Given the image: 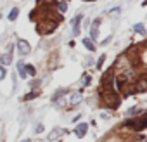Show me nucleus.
I'll list each match as a JSON object with an SVG mask.
<instances>
[{
	"label": "nucleus",
	"mask_w": 147,
	"mask_h": 142,
	"mask_svg": "<svg viewBox=\"0 0 147 142\" xmlns=\"http://www.w3.org/2000/svg\"><path fill=\"white\" fill-rule=\"evenodd\" d=\"M24 69H26V75H35V68L33 66L28 64V66H24Z\"/></svg>",
	"instance_id": "2eb2a0df"
},
{
	"label": "nucleus",
	"mask_w": 147,
	"mask_h": 142,
	"mask_svg": "<svg viewBox=\"0 0 147 142\" xmlns=\"http://www.w3.org/2000/svg\"><path fill=\"white\" fill-rule=\"evenodd\" d=\"M137 90H138V92H144V90H145V80H140V82H138Z\"/></svg>",
	"instance_id": "4468645a"
},
{
	"label": "nucleus",
	"mask_w": 147,
	"mask_h": 142,
	"mask_svg": "<svg viewBox=\"0 0 147 142\" xmlns=\"http://www.w3.org/2000/svg\"><path fill=\"white\" fill-rule=\"evenodd\" d=\"M4 78H5V69L0 68V80H4Z\"/></svg>",
	"instance_id": "f3484780"
},
{
	"label": "nucleus",
	"mask_w": 147,
	"mask_h": 142,
	"mask_svg": "<svg viewBox=\"0 0 147 142\" xmlns=\"http://www.w3.org/2000/svg\"><path fill=\"white\" fill-rule=\"evenodd\" d=\"M145 121H147V116H145V114H142V116H140V121H138V123H137V126H135V130H142V128L145 126Z\"/></svg>",
	"instance_id": "1a4fd4ad"
},
{
	"label": "nucleus",
	"mask_w": 147,
	"mask_h": 142,
	"mask_svg": "<svg viewBox=\"0 0 147 142\" xmlns=\"http://www.w3.org/2000/svg\"><path fill=\"white\" fill-rule=\"evenodd\" d=\"M99 26H100V21H99V19L94 21V24L90 26V38H92V40H95V38L99 37Z\"/></svg>",
	"instance_id": "39448f33"
},
{
	"label": "nucleus",
	"mask_w": 147,
	"mask_h": 142,
	"mask_svg": "<svg viewBox=\"0 0 147 142\" xmlns=\"http://www.w3.org/2000/svg\"><path fill=\"white\" fill-rule=\"evenodd\" d=\"M133 31H135V33H138V35H144V33H145V28H144V24H140V23H138V24H135V26H133Z\"/></svg>",
	"instance_id": "ddd939ff"
},
{
	"label": "nucleus",
	"mask_w": 147,
	"mask_h": 142,
	"mask_svg": "<svg viewBox=\"0 0 147 142\" xmlns=\"http://www.w3.org/2000/svg\"><path fill=\"white\" fill-rule=\"evenodd\" d=\"M18 73H19V76L21 78H26L28 75H26V69H24V64L23 62H18Z\"/></svg>",
	"instance_id": "6e6552de"
},
{
	"label": "nucleus",
	"mask_w": 147,
	"mask_h": 142,
	"mask_svg": "<svg viewBox=\"0 0 147 142\" xmlns=\"http://www.w3.org/2000/svg\"><path fill=\"white\" fill-rule=\"evenodd\" d=\"M87 130H88V125H87V123H80V125L75 128V135H76L78 139H82V137H85Z\"/></svg>",
	"instance_id": "20e7f679"
},
{
	"label": "nucleus",
	"mask_w": 147,
	"mask_h": 142,
	"mask_svg": "<svg viewBox=\"0 0 147 142\" xmlns=\"http://www.w3.org/2000/svg\"><path fill=\"white\" fill-rule=\"evenodd\" d=\"M0 61H2V66H7V64H11L12 57H11V54H4L2 57H0Z\"/></svg>",
	"instance_id": "9d476101"
},
{
	"label": "nucleus",
	"mask_w": 147,
	"mask_h": 142,
	"mask_svg": "<svg viewBox=\"0 0 147 142\" xmlns=\"http://www.w3.org/2000/svg\"><path fill=\"white\" fill-rule=\"evenodd\" d=\"M82 102V94H73L69 99V106H78Z\"/></svg>",
	"instance_id": "423d86ee"
},
{
	"label": "nucleus",
	"mask_w": 147,
	"mask_h": 142,
	"mask_svg": "<svg viewBox=\"0 0 147 142\" xmlns=\"http://www.w3.org/2000/svg\"><path fill=\"white\" fill-rule=\"evenodd\" d=\"M61 135H62V130H61V128H55L54 132L49 133V140H55V139H59Z\"/></svg>",
	"instance_id": "0eeeda50"
},
{
	"label": "nucleus",
	"mask_w": 147,
	"mask_h": 142,
	"mask_svg": "<svg viewBox=\"0 0 147 142\" xmlns=\"http://www.w3.org/2000/svg\"><path fill=\"white\" fill-rule=\"evenodd\" d=\"M42 132H43V125H42V123H40V125H38V126H36V133H42Z\"/></svg>",
	"instance_id": "aec40b11"
},
{
	"label": "nucleus",
	"mask_w": 147,
	"mask_h": 142,
	"mask_svg": "<svg viewBox=\"0 0 147 142\" xmlns=\"http://www.w3.org/2000/svg\"><path fill=\"white\" fill-rule=\"evenodd\" d=\"M18 14H19V9H18V7H14V9H12V11L9 12V21H16Z\"/></svg>",
	"instance_id": "f8f14e48"
},
{
	"label": "nucleus",
	"mask_w": 147,
	"mask_h": 142,
	"mask_svg": "<svg viewBox=\"0 0 147 142\" xmlns=\"http://www.w3.org/2000/svg\"><path fill=\"white\" fill-rule=\"evenodd\" d=\"M23 142H31V140H23Z\"/></svg>",
	"instance_id": "4be33fe9"
},
{
	"label": "nucleus",
	"mask_w": 147,
	"mask_h": 142,
	"mask_svg": "<svg viewBox=\"0 0 147 142\" xmlns=\"http://www.w3.org/2000/svg\"><path fill=\"white\" fill-rule=\"evenodd\" d=\"M104 61H106V55H102V57H100V59H99V62H97V66H99V68H100V66H102V62H104Z\"/></svg>",
	"instance_id": "6ab92c4d"
},
{
	"label": "nucleus",
	"mask_w": 147,
	"mask_h": 142,
	"mask_svg": "<svg viewBox=\"0 0 147 142\" xmlns=\"http://www.w3.org/2000/svg\"><path fill=\"white\" fill-rule=\"evenodd\" d=\"M88 82H90V76H85V78H83V83H85V85H87V83H88Z\"/></svg>",
	"instance_id": "412c9836"
},
{
	"label": "nucleus",
	"mask_w": 147,
	"mask_h": 142,
	"mask_svg": "<svg viewBox=\"0 0 147 142\" xmlns=\"http://www.w3.org/2000/svg\"><path fill=\"white\" fill-rule=\"evenodd\" d=\"M104 101L107 102V106H109L111 109H116V108L119 106V95L114 94V92H111V90H107V92L104 94Z\"/></svg>",
	"instance_id": "f257e3e1"
},
{
	"label": "nucleus",
	"mask_w": 147,
	"mask_h": 142,
	"mask_svg": "<svg viewBox=\"0 0 147 142\" xmlns=\"http://www.w3.org/2000/svg\"><path fill=\"white\" fill-rule=\"evenodd\" d=\"M82 16L78 14L75 19H73V35H80V31H82Z\"/></svg>",
	"instance_id": "7ed1b4c3"
},
{
	"label": "nucleus",
	"mask_w": 147,
	"mask_h": 142,
	"mask_svg": "<svg viewBox=\"0 0 147 142\" xmlns=\"http://www.w3.org/2000/svg\"><path fill=\"white\" fill-rule=\"evenodd\" d=\"M83 45H85L88 50H92V52L95 50V45H94V42H92L90 38H85V40H83Z\"/></svg>",
	"instance_id": "9b49d317"
},
{
	"label": "nucleus",
	"mask_w": 147,
	"mask_h": 142,
	"mask_svg": "<svg viewBox=\"0 0 147 142\" xmlns=\"http://www.w3.org/2000/svg\"><path fill=\"white\" fill-rule=\"evenodd\" d=\"M30 43L26 42V40H18V52L21 54V55H28L30 54Z\"/></svg>",
	"instance_id": "f03ea898"
},
{
	"label": "nucleus",
	"mask_w": 147,
	"mask_h": 142,
	"mask_svg": "<svg viewBox=\"0 0 147 142\" xmlns=\"http://www.w3.org/2000/svg\"><path fill=\"white\" fill-rule=\"evenodd\" d=\"M33 97H36V94L33 92V94H28L26 97H24V101H30V99H33Z\"/></svg>",
	"instance_id": "a211bd4d"
},
{
	"label": "nucleus",
	"mask_w": 147,
	"mask_h": 142,
	"mask_svg": "<svg viewBox=\"0 0 147 142\" xmlns=\"http://www.w3.org/2000/svg\"><path fill=\"white\" fill-rule=\"evenodd\" d=\"M85 2H90V0H85Z\"/></svg>",
	"instance_id": "5701e85b"
},
{
	"label": "nucleus",
	"mask_w": 147,
	"mask_h": 142,
	"mask_svg": "<svg viewBox=\"0 0 147 142\" xmlns=\"http://www.w3.org/2000/svg\"><path fill=\"white\" fill-rule=\"evenodd\" d=\"M59 11H61V12H66V11H67V5H66L64 2H61V4H59Z\"/></svg>",
	"instance_id": "dca6fc26"
}]
</instances>
